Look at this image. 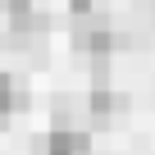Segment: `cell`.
I'll use <instances>...</instances> for the list:
<instances>
[{"instance_id":"1","label":"cell","mask_w":155,"mask_h":155,"mask_svg":"<svg viewBox=\"0 0 155 155\" xmlns=\"http://www.w3.org/2000/svg\"><path fill=\"white\" fill-rule=\"evenodd\" d=\"M41 155H91V137L73 132L68 123H55V132L41 141Z\"/></svg>"},{"instance_id":"2","label":"cell","mask_w":155,"mask_h":155,"mask_svg":"<svg viewBox=\"0 0 155 155\" xmlns=\"http://www.w3.org/2000/svg\"><path fill=\"white\" fill-rule=\"evenodd\" d=\"M0 5L9 9V28H14V32H32V28H37V9H32V0H0Z\"/></svg>"},{"instance_id":"5","label":"cell","mask_w":155,"mask_h":155,"mask_svg":"<svg viewBox=\"0 0 155 155\" xmlns=\"http://www.w3.org/2000/svg\"><path fill=\"white\" fill-rule=\"evenodd\" d=\"M68 9H73L78 18H82V14H91V0H68Z\"/></svg>"},{"instance_id":"3","label":"cell","mask_w":155,"mask_h":155,"mask_svg":"<svg viewBox=\"0 0 155 155\" xmlns=\"http://www.w3.org/2000/svg\"><path fill=\"white\" fill-rule=\"evenodd\" d=\"M87 105H91V114H96V119H110V114H119V110H123V96H114V91H105V87H96Z\"/></svg>"},{"instance_id":"4","label":"cell","mask_w":155,"mask_h":155,"mask_svg":"<svg viewBox=\"0 0 155 155\" xmlns=\"http://www.w3.org/2000/svg\"><path fill=\"white\" fill-rule=\"evenodd\" d=\"M23 105V87L14 82L9 73H0V114H9V110H18Z\"/></svg>"}]
</instances>
